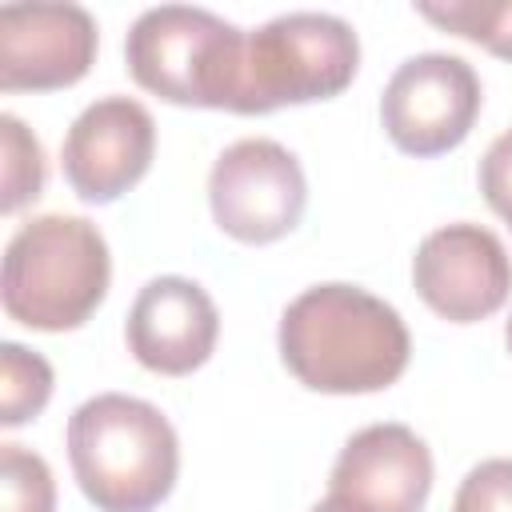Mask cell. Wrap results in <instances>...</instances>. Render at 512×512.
Here are the masks:
<instances>
[{
  "mask_svg": "<svg viewBox=\"0 0 512 512\" xmlns=\"http://www.w3.org/2000/svg\"><path fill=\"white\" fill-rule=\"evenodd\" d=\"M280 360L312 392L356 396L400 380L412 356L400 312L360 284H312L280 316Z\"/></svg>",
  "mask_w": 512,
  "mask_h": 512,
  "instance_id": "1",
  "label": "cell"
},
{
  "mask_svg": "<svg viewBox=\"0 0 512 512\" xmlns=\"http://www.w3.org/2000/svg\"><path fill=\"white\" fill-rule=\"evenodd\" d=\"M68 464L100 512H152L176 484L180 440L156 404L100 392L68 416Z\"/></svg>",
  "mask_w": 512,
  "mask_h": 512,
  "instance_id": "2",
  "label": "cell"
},
{
  "mask_svg": "<svg viewBox=\"0 0 512 512\" xmlns=\"http://www.w3.org/2000/svg\"><path fill=\"white\" fill-rule=\"evenodd\" d=\"M108 280L112 256L104 232L88 216L44 212L12 232L4 248L0 300L24 328L68 332L100 308Z\"/></svg>",
  "mask_w": 512,
  "mask_h": 512,
  "instance_id": "3",
  "label": "cell"
},
{
  "mask_svg": "<svg viewBox=\"0 0 512 512\" xmlns=\"http://www.w3.org/2000/svg\"><path fill=\"white\" fill-rule=\"evenodd\" d=\"M360 68V40L332 12H284L244 36L232 112L264 116L284 104L340 96Z\"/></svg>",
  "mask_w": 512,
  "mask_h": 512,
  "instance_id": "4",
  "label": "cell"
},
{
  "mask_svg": "<svg viewBox=\"0 0 512 512\" xmlns=\"http://www.w3.org/2000/svg\"><path fill=\"white\" fill-rule=\"evenodd\" d=\"M244 28L192 4H160L136 16L124 36L132 80L172 104L232 112Z\"/></svg>",
  "mask_w": 512,
  "mask_h": 512,
  "instance_id": "5",
  "label": "cell"
},
{
  "mask_svg": "<svg viewBox=\"0 0 512 512\" xmlns=\"http://www.w3.org/2000/svg\"><path fill=\"white\" fill-rule=\"evenodd\" d=\"M208 204L224 236L240 244H272L300 224L308 180L280 140L244 136L216 156L208 172Z\"/></svg>",
  "mask_w": 512,
  "mask_h": 512,
  "instance_id": "6",
  "label": "cell"
},
{
  "mask_svg": "<svg viewBox=\"0 0 512 512\" xmlns=\"http://www.w3.org/2000/svg\"><path fill=\"white\" fill-rule=\"evenodd\" d=\"M484 104L476 68L452 52L408 56L384 84L380 124L408 156H440L464 144Z\"/></svg>",
  "mask_w": 512,
  "mask_h": 512,
  "instance_id": "7",
  "label": "cell"
},
{
  "mask_svg": "<svg viewBox=\"0 0 512 512\" xmlns=\"http://www.w3.org/2000/svg\"><path fill=\"white\" fill-rule=\"evenodd\" d=\"M412 284L436 316L476 324L500 312L512 296V256L492 228L456 220L420 240L412 256Z\"/></svg>",
  "mask_w": 512,
  "mask_h": 512,
  "instance_id": "8",
  "label": "cell"
},
{
  "mask_svg": "<svg viewBox=\"0 0 512 512\" xmlns=\"http://www.w3.org/2000/svg\"><path fill=\"white\" fill-rule=\"evenodd\" d=\"M156 152V120L132 96L92 100L60 144L64 180L88 204H112L144 180Z\"/></svg>",
  "mask_w": 512,
  "mask_h": 512,
  "instance_id": "9",
  "label": "cell"
},
{
  "mask_svg": "<svg viewBox=\"0 0 512 512\" xmlns=\"http://www.w3.org/2000/svg\"><path fill=\"white\" fill-rule=\"evenodd\" d=\"M96 20L80 4L0 8V88L52 92L88 76L96 60Z\"/></svg>",
  "mask_w": 512,
  "mask_h": 512,
  "instance_id": "10",
  "label": "cell"
},
{
  "mask_svg": "<svg viewBox=\"0 0 512 512\" xmlns=\"http://www.w3.org/2000/svg\"><path fill=\"white\" fill-rule=\"evenodd\" d=\"M432 492V452L408 424H368L340 448L328 496L356 512H420Z\"/></svg>",
  "mask_w": 512,
  "mask_h": 512,
  "instance_id": "11",
  "label": "cell"
},
{
  "mask_svg": "<svg viewBox=\"0 0 512 512\" xmlns=\"http://www.w3.org/2000/svg\"><path fill=\"white\" fill-rule=\"evenodd\" d=\"M220 336V312L212 296L188 276H156L148 280L124 324L128 352L160 376H188L200 368Z\"/></svg>",
  "mask_w": 512,
  "mask_h": 512,
  "instance_id": "12",
  "label": "cell"
},
{
  "mask_svg": "<svg viewBox=\"0 0 512 512\" xmlns=\"http://www.w3.org/2000/svg\"><path fill=\"white\" fill-rule=\"evenodd\" d=\"M48 396H52V364L16 340H4L0 344V424L4 428L28 424L32 416L44 412Z\"/></svg>",
  "mask_w": 512,
  "mask_h": 512,
  "instance_id": "13",
  "label": "cell"
},
{
  "mask_svg": "<svg viewBox=\"0 0 512 512\" xmlns=\"http://www.w3.org/2000/svg\"><path fill=\"white\" fill-rule=\"evenodd\" d=\"M424 20L436 28L484 44L492 56L512 60V0H448V4H416Z\"/></svg>",
  "mask_w": 512,
  "mask_h": 512,
  "instance_id": "14",
  "label": "cell"
},
{
  "mask_svg": "<svg viewBox=\"0 0 512 512\" xmlns=\"http://www.w3.org/2000/svg\"><path fill=\"white\" fill-rule=\"evenodd\" d=\"M0 156H4V196H0V212L12 216L24 204H32L44 192L48 180V164H44V148L40 140L24 128L20 116L4 112L0 116Z\"/></svg>",
  "mask_w": 512,
  "mask_h": 512,
  "instance_id": "15",
  "label": "cell"
},
{
  "mask_svg": "<svg viewBox=\"0 0 512 512\" xmlns=\"http://www.w3.org/2000/svg\"><path fill=\"white\" fill-rule=\"evenodd\" d=\"M0 512H56L52 468L24 444H0Z\"/></svg>",
  "mask_w": 512,
  "mask_h": 512,
  "instance_id": "16",
  "label": "cell"
},
{
  "mask_svg": "<svg viewBox=\"0 0 512 512\" xmlns=\"http://www.w3.org/2000/svg\"><path fill=\"white\" fill-rule=\"evenodd\" d=\"M452 512H512V456H492L468 468Z\"/></svg>",
  "mask_w": 512,
  "mask_h": 512,
  "instance_id": "17",
  "label": "cell"
},
{
  "mask_svg": "<svg viewBox=\"0 0 512 512\" xmlns=\"http://www.w3.org/2000/svg\"><path fill=\"white\" fill-rule=\"evenodd\" d=\"M476 180H480V192H484L488 208L512 228V128H504V132L488 144Z\"/></svg>",
  "mask_w": 512,
  "mask_h": 512,
  "instance_id": "18",
  "label": "cell"
},
{
  "mask_svg": "<svg viewBox=\"0 0 512 512\" xmlns=\"http://www.w3.org/2000/svg\"><path fill=\"white\" fill-rule=\"evenodd\" d=\"M308 512H356L352 504H344V500H336V496H324L320 504H312Z\"/></svg>",
  "mask_w": 512,
  "mask_h": 512,
  "instance_id": "19",
  "label": "cell"
},
{
  "mask_svg": "<svg viewBox=\"0 0 512 512\" xmlns=\"http://www.w3.org/2000/svg\"><path fill=\"white\" fill-rule=\"evenodd\" d=\"M504 344H508V352H512V320L504 324Z\"/></svg>",
  "mask_w": 512,
  "mask_h": 512,
  "instance_id": "20",
  "label": "cell"
}]
</instances>
